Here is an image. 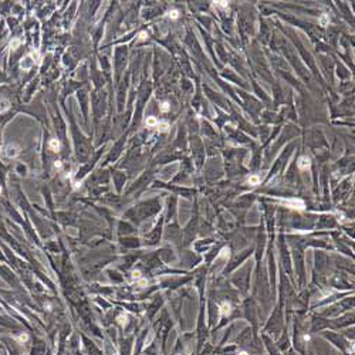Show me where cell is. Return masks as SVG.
Segmentation results:
<instances>
[{
	"label": "cell",
	"mask_w": 355,
	"mask_h": 355,
	"mask_svg": "<svg viewBox=\"0 0 355 355\" xmlns=\"http://www.w3.org/2000/svg\"><path fill=\"white\" fill-rule=\"evenodd\" d=\"M283 203L289 206L290 209H297V210H303L304 209V202L301 199H287Z\"/></svg>",
	"instance_id": "cell-1"
},
{
	"label": "cell",
	"mask_w": 355,
	"mask_h": 355,
	"mask_svg": "<svg viewBox=\"0 0 355 355\" xmlns=\"http://www.w3.org/2000/svg\"><path fill=\"white\" fill-rule=\"evenodd\" d=\"M19 154H20V149H19V146L14 145V144L7 145V146L4 148V151H3V155L7 156V158H16Z\"/></svg>",
	"instance_id": "cell-2"
},
{
	"label": "cell",
	"mask_w": 355,
	"mask_h": 355,
	"mask_svg": "<svg viewBox=\"0 0 355 355\" xmlns=\"http://www.w3.org/2000/svg\"><path fill=\"white\" fill-rule=\"evenodd\" d=\"M33 66H34V58L31 54H27V56L23 57L22 61H20V67H22L23 70H30Z\"/></svg>",
	"instance_id": "cell-3"
},
{
	"label": "cell",
	"mask_w": 355,
	"mask_h": 355,
	"mask_svg": "<svg viewBox=\"0 0 355 355\" xmlns=\"http://www.w3.org/2000/svg\"><path fill=\"white\" fill-rule=\"evenodd\" d=\"M297 165H298L300 169L305 170V169H308V168L311 166V161H310V158H308V156H301V158L298 159Z\"/></svg>",
	"instance_id": "cell-4"
},
{
	"label": "cell",
	"mask_w": 355,
	"mask_h": 355,
	"mask_svg": "<svg viewBox=\"0 0 355 355\" xmlns=\"http://www.w3.org/2000/svg\"><path fill=\"white\" fill-rule=\"evenodd\" d=\"M232 313V304L227 303V301H223L220 304V314L222 315H229Z\"/></svg>",
	"instance_id": "cell-5"
},
{
	"label": "cell",
	"mask_w": 355,
	"mask_h": 355,
	"mask_svg": "<svg viewBox=\"0 0 355 355\" xmlns=\"http://www.w3.org/2000/svg\"><path fill=\"white\" fill-rule=\"evenodd\" d=\"M9 108H10V101L6 98H0V114L9 111Z\"/></svg>",
	"instance_id": "cell-6"
},
{
	"label": "cell",
	"mask_w": 355,
	"mask_h": 355,
	"mask_svg": "<svg viewBox=\"0 0 355 355\" xmlns=\"http://www.w3.org/2000/svg\"><path fill=\"white\" fill-rule=\"evenodd\" d=\"M60 146H61V145H60V142L57 139H50V141H48V148L51 149L53 152H58Z\"/></svg>",
	"instance_id": "cell-7"
},
{
	"label": "cell",
	"mask_w": 355,
	"mask_h": 355,
	"mask_svg": "<svg viewBox=\"0 0 355 355\" xmlns=\"http://www.w3.org/2000/svg\"><path fill=\"white\" fill-rule=\"evenodd\" d=\"M247 183H249V185H252V186L259 185V183H260V176H257V175H253V176H250V178L247 179Z\"/></svg>",
	"instance_id": "cell-8"
},
{
	"label": "cell",
	"mask_w": 355,
	"mask_h": 355,
	"mask_svg": "<svg viewBox=\"0 0 355 355\" xmlns=\"http://www.w3.org/2000/svg\"><path fill=\"white\" fill-rule=\"evenodd\" d=\"M156 128H158L161 132H166L168 128H169V124H168L166 121H162V122H158V125H156Z\"/></svg>",
	"instance_id": "cell-9"
},
{
	"label": "cell",
	"mask_w": 355,
	"mask_h": 355,
	"mask_svg": "<svg viewBox=\"0 0 355 355\" xmlns=\"http://www.w3.org/2000/svg\"><path fill=\"white\" fill-rule=\"evenodd\" d=\"M158 122H159V121L155 118V117H148V119H146V122H145V124H146V126L152 128V126H156V125H158Z\"/></svg>",
	"instance_id": "cell-10"
},
{
	"label": "cell",
	"mask_w": 355,
	"mask_h": 355,
	"mask_svg": "<svg viewBox=\"0 0 355 355\" xmlns=\"http://www.w3.org/2000/svg\"><path fill=\"white\" fill-rule=\"evenodd\" d=\"M117 321L119 322V325L125 327L126 324H128V317H126L125 314H119V315H118V318H117Z\"/></svg>",
	"instance_id": "cell-11"
},
{
	"label": "cell",
	"mask_w": 355,
	"mask_h": 355,
	"mask_svg": "<svg viewBox=\"0 0 355 355\" xmlns=\"http://www.w3.org/2000/svg\"><path fill=\"white\" fill-rule=\"evenodd\" d=\"M229 256H230V249H229V247H223L222 250H220V254H219V257H223V259H229Z\"/></svg>",
	"instance_id": "cell-12"
},
{
	"label": "cell",
	"mask_w": 355,
	"mask_h": 355,
	"mask_svg": "<svg viewBox=\"0 0 355 355\" xmlns=\"http://www.w3.org/2000/svg\"><path fill=\"white\" fill-rule=\"evenodd\" d=\"M159 110H161V111H162V112H168V111H169V110H170V105H169V102H168V101H163V102L161 104V107H159Z\"/></svg>",
	"instance_id": "cell-13"
},
{
	"label": "cell",
	"mask_w": 355,
	"mask_h": 355,
	"mask_svg": "<svg viewBox=\"0 0 355 355\" xmlns=\"http://www.w3.org/2000/svg\"><path fill=\"white\" fill-rule=\"evenodd\" d=\"M14 340H17L19 342H26L27 340H29V335L27 334H20L19 337H14Z\"/></svg>",
	"instance_id": "cell-14"
},
{
	"label": "cell",
	"mask_w": 355,
	"mask_h": 355,
	"mask_svg": "<svg viewBox=\"0 0 355 355\" xmlns=\"http://www.w3.org/2000/svg\"><path fill=\"white\" fill-rule=\"evenodd\" d=\"M168 16H169L172 20H176L178 17H179V11H178V10H170L169 13H168Z\"/></svg>",
	"instance_id": "cell-15"
},
{
	"label": "cell",
	"mask_w": 355,
	"mask_h": 355,
	"mask_svg": "<svg viewBox=\"0 0 355 355\" xmlns=\"http://www.w3.org/2000/svg\"><path fill=\"white\" fill-rule=\"evenodd\" d=\"M20 43H22V40H20V38H16V40H13V41L10 43V47L13 48V50H16V48L20 46Z\"/></svg>",
	"instance_id": "cell-16"
},
{
	"label": "cell",
	"mask_w": 355,
	"mask_h": 355,
	"mask_svg": "<svg viewBox=\"0 0 355 355\" xmlns=\"http://www.w3.org/2000/svg\"><path fill=\"white\" fill-rule=\"evenodd\" d=\"M216 6L220 9H227V6H229V3L227 2H216Z\"/></svg>",
	"instance_id": "cell-17"
},
{
	"label": "cell",
	"mask_w": 355,
	"mask_h": 355,
	"mask_svg": "<svg viewBox=\"0 0 355 355\" xmlns=\"http://www.w3.org/2000/svg\"><path fill=\"white\" fill-rule=\"evenodd\" d=\"M329 22V19H328V16L327 14H324V16H321V19H320V23H321L322 26H325L327 23Z\"/></svg>",
	"instance_id": "cell-18"
},
{
	"label": "cell",
	"mask_w": 355,
	"mask_h": 355,
	"mask_svg": "<svg viewBox=\"0 0 355 355\" xmlns=\"http://www.w3.org/2000/svg\"><path fill=\"white\" fill-rule=\"evenodd\" d=\"M132 277L135 278V280H139V278H141V271H138V270L132 271Z\"/></svg>",
	"instance_id": "cell-19"
},
{
	"label": "cell",
	"mask_w": 355,
	"mask_h": 355,
	"mask_svg": "<svg viewBox=\"0 0 355 355\" xmlns=\"http://www.w3.org/2000/svg\"><path fill=\"white\" fill-rule=\"evenodd\" d=\"M146 37H148V33H146V31H141L139 33V40H145Z\"/></svg>",
	"instance_id": "cell-20"
},
{
	"label": "cell",
	"mask_w": 355,
	"mask_h": 355,
	"mask_svg": "<svg viewBox=\"0 0 355 355\" xmlns=\"http://www.w3.org/2000/svg\"><path fill=\"white\" fill-rule=\"evenodd\" d=\"M61 166H63V165H61V161H56V162H54V168H56V169H61Z\"/></svg>",
	"instance_id": "cell-21"
},
{
	"label": "cell",
	"mask_w": 355,
	"mask_h": 355,
	"mask_svg": "<svg viewBox=\"0 0 355 355\" xmlns=\"http://www.w3.org/2000/svg\"><path fill=\"white\" fill-rule=\"evenodd\" d=\"M303 340H304V341H310V335H304Z\"/></svg>",
	"instance_id": "cell-22"
},
{
	"label": "cell",
	"mask_w": 355,
	"mask_h": 355,
	"mask_svg": "<svg viewBox=\"0 0 355 355\" xmlns=\"http://www.w3.org/2000/svg\"><path fill=\"white\" fill-rule=\"evenodd\" d=\"M237 355H249V354H247V352H246V351H240V352H239V354H237Z\"/></svg>",
	"instance_id": "cell-23"
},
{
	"label": "cell",
	"mask_w": 355,
	"mask_h": 355,
	"mask_svg": "<svg viewBox=\"0 0 355 355\" xmlns=\"http://www.w3.org/2000/svg\"><path fill=\"white\" fill-rule=\"evenodd\" d=\"M0 193H2V188H0Z\"/></svg>",
	"instance_id": "cell-24"
}]
</instances>
